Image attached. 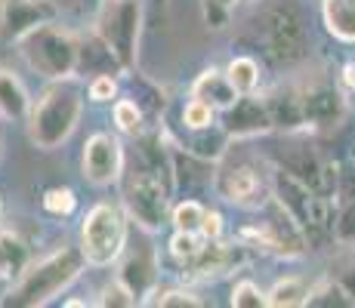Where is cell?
Returning a JSON list of instances; mask_svg holds the SVG:
<instances>
[{
	"instance_id": "6da1fadb",
	"label": "cell",
	"mask_w": 355,
	"mask_h": 308,
	"mask_svg": "<svg viewBox=\"0 0 355 308\" xmlns=\"http://www.w3.org/2000/svg\"><path fill=\"white\" fill-rule=\"evenodd\" d=\"M87 269V259L80 246H62V250L44 256L40 262H31L22 271V278L12 280L10 293H6L3 305L16 308H37L46 305L59 296L62 290L74 284Z\"/></svg>"
},
{
	"instance_id": "7a4b0ae2",
	"label": "cell",
	"mask_w": 355,
	"mask_h": 308,
	"mask_svg": "<svg viewBox=\"0 0 355 308\" xmlns=\"http://www.w3.org/2000/svg\"><path fill=\"white\" fill-rule=\"evenodd\" d=\"M65 80H59V87H50L46 93H40L37 102H31V111L25 123H28V139L40 152H56L59 145H65L71 139V133L78 129L80 114H84V99L74 87H62Z\"/></svg>"
},
{
	"instance_id": "3957f363",
	"label": "cell",
	"mask_w": 355,
	"mask_h": 308,
	"mask_svg": "<svg viewBox=\"0 0 355 308\" xmlns=\"http://www.w3.org/2000/svg\"><path fill=\"white\" fill-rule=\"evenodd\" d=\"M25 65L46 80H71L80 68V44L71 31L46 22L16 40Z\"/></svg>"
},
{
	"instance_id": "277c9868",
	"label": "cell",
	"mask_w": 355,
	"mask_h": 308,
	"mask_svg": "<svg viewBox=\"0 0 355 308\" xmlns=\"http://www.w3.org/2000/svg\"><path fill=\"white\" fill-rule=\"evenodd\" d=\"M127 246V216L118 203L102 201L84 216L80 225V253L87 265L93 269H108L124 256Z\"/></svg>"
},
{
	"instance_id": "5b68a950",
	"label": "cell",
	"mask_w": 355,
	"mask_h": 308,
	"mask_svg": "<svg viewBox=\"0 0 355 308\" xmlns=\"http://www.w3.org/2000/svg\"><path fill=\"white\" fill-rule=\"evenodd\" d=\"M139 22L142 0H102L96 16V37L108 46L118 65L130 71L136 65V46H139Z\"/></svg>"
},
{
	"instance_id": "8992f818",
	"label": "cell",
	"mask_w": 355,
	"mask_h": 308,
	"mask_svg": "<svg viewBox=\"0 0 355 308\" xmlns=\"http://www.w3.org/2000/svg\"><path fill=\"white\" fill-rule=\"evenodd\" d=\"M275 197L282 201V207L303 225V231H331V197L318 194L309 182H303L300 176H293L291 170H275Z\"/></svg>"
},
{
	"instance_id": "52a82bcc",
	"label": "cell",
	"mask_w": 355,
	"mask_h": 308,
	"mask_svg": "<svg viewBox=\"0 0 355 308\" xmlns=\"http://www.w3.org/2000/svg\"><path fill=\"white\" fill-rule=\"evenodd\" d=\"M124 210L142 231H158L167 216V185L148 170L133 173L124 188Z\"/></svg>"
},
{
	"instance_id": "ba28073f",
	"label": "cell",
	"mask_w": 355,
	"mask_h": 308,
	"mask_svg": "<svg viewBox=\"0 0 355 308\" xmlns=\"http://www.w3.org/2000/svg\"><path fill=\"white\" fill-rule=\"evenodd\" d=\"M80 170H84V179L96 185V188L114 185L124 173V148H121V142L108 133H93L84 145Z\"/></svg>"
},
{
	"instance_id": "9c48e42d",
	"label": "cell",
	"mask_w": 355,
	"mask_h": 308,
	"mask_svg": "<svg viewBox=\"0 0 355 308\" xmlns=\"http://www.w3.org/2000/svg\"><path fill=\"white\" fill-rule=\"evenodd\" d=\"M266 34H269V50L282 62H297L306 56V25L293 6H275L266 16Z\"/></svg>"
},
{
	"instance_id": "30bf717a",
	"label": "cell",
	"mask_w": 355,
	"mask_h": 308,
	"mask_svg": "<svg viewBox=\"0 0 355 308\" xmlns=\"http://www.w3.org/2000/svg\"><path fill=\"white\" fill-rule=\"evenodd\" d=\"M59 10L50 0H0V37L16 44L22 34L53 22Z\"/></svg>"
},
{
	"instance_id": "8fae6325",
	"label": "cell",
	"mask_w": 355,
	"mask_h": 308,
	"mask_svg": "<svg viewBox=\"0 0 355 308\" xmlns=\"http://www.w3.org/2000/svg\"><path fill=\"white\" fill-rule=\"evenodd\" d=\"M226 133L235 136V139H254V136H263L269 133L272 127V114H269V105L263 99H257V93L250 96H238L235 105L226 108Z\"/></svg>"
},
{
	"instance_id": "7c38bea8",
	"label": "cell",
	"mask_w": 355,
	"mask_h": 308,
	"mask_svg": "<svg viewBox=\"0 0 355 308\" xmlns=\"http://www.w3.org/2000/svg\"><path fill=\"white\" fill-rule=\"evenodd\" d=\"M263 176L250 163H238L216 176V191L223 201L235 203V207H257L263 201Z\"/></svg>"
},
{
	"instance_id": "4fadbf2b",
	"label": "cell",
	"mask_w": 355,
	"mask_h": 308,
	"mask_svg": "<svg viewBox=\"0 0 355 308\" xmlns=\"http://www.w3.org/2000/svg\"><path fill=\"white\" fill-rule=\"evenodd\" d=\"M118 280L139 299V302H146V296H152L155 284H158V262H155V253H136V256H130L127 262L121 265Z\"/></svg>"
},
{
	"instance_id": "5bb4252c",
	"label": "cell",
	"mask_w": 355,
	"mask_h": 308,
	"mask_svg": "<svg viewBox=\"0 0 355 308\" xmlns=\"http://www.w3.org/2000/svg\"><path fill=\"white\" fill-rule=\"evenodd\" d=\"M300 96H303L306 127H331L343 114V99L331 87H309V90H303Z\"/></svg>"
},
{
	"instance_id": "9a60e30c",
	"label": "cell",
	"mask_w": 355,
	"mask_h": 308,
	"mask_svg": "<svg viewBox=\"0 0 355 308\" xmlns=\"http://www.w3.org/2000/svg\"><path fill=\"white\" fill-rule=\"evenodd\" d=\"M192 96L195 99L210 102L216 111H226V108L235 105V99H238L235 87L229 84L226 71H220V68H207V71L198 74V80L192 84Z\"/></svg>"
},
{
	"instance_id": "2e32d148",
	"label": "cell",
	"mask_w": 355,
	"mask_h": 308,
	"mask_svg": "<svg viewBox=\"0 0 355 308\" xmlns=\"http://www.w3.org/2000/svg\"><path fill=\"white\" fill-rule=\"evenodd\" d=\"M235 253L238 246L232 250L229 244L223 241H204L201 253L192 259V262L186 265L189 271H192V278H210V275H226V271L232 269V262H235Z\"/></svg>"
},
{
	"instance_id": "e0dca14e",
	"label": "cell",
	"mask_w": 355,
	"mask_h": 308,
	"mask_svg": "<svg viewBox=\"0 0 355 308\" xmlns=\"http://www.w3.org/2000/svg\"><path fill=\"white\" fill-rule=\"evenodd\" d=\"M31 111V99L25 84L12 71L0 68V118L3 120H25Z\"/></svg>"
},
{
	"instance_id": "ac0fdd59",
	"label": "cell",
	"mask_w": 355,
	"mask_h": 308,
	"mask_svg": "<svg viewBox=\"0 0 355 308\" xmlns=\"http://www.w3.org/2000/svg\"><path fill=\"white\" fill-rule=\"evenodd\" d=\"M322 19L331 37L355 44V0H322Z\"/></svg>"
},
{
	"instance_id": "d6986e66",
	"label": "cell",
	"mask_w": 355,
	"mask_h": 308,
	"mask_svg": "<svg viewBox=\"0 0 355 308\" xmlns=\"http://www.w3.org/2000/svg\"><path fill=\"white\" fill-rule=\"evenodd\" d=\"M28 265H31L28 244L19 235H12V231H0V275L10 280H19Z\"/></svg>"
},
{
	"instance_id": "ffe728a7",
	"label": "cell",
	"mask_w": 355,
	"mask_h": 308,
	"mask_svg": "<svg viewBox=\"0 0 355 308\" xmlns=\"http://www.w3.org/2000/svg\"><path fill=\"white\" fill-rule=\"evenodd\" d=\"M272 114V127H282V129H300L306 127V114H303V96L297 90L288 93H278L275 99L266 102Z\"/></svg>"
},
{
	"instance_id": "44dd1931",
	"label": "cell",
	"mask_w": 355,
	"mask_h": 308,
	"mask_svg": "<svg viewBox=\"0 0 355 308\" xmlns=\"http://www.w3.org/2000/svg\"><path fill=\"white\" fill-rule=\"evenodd\" d=\"M309 293H312V287L303 278H284L266 293V305H272V308L309 305Z\"/></svg>"
},
{
	"instance_id": "7402d4cb",
	"label": "cell",
	"mask_w": 355,
	"mask_h": 308,
	"mask_svg": "<svg viewBox=\"0 0 355 308\" xmlns=\"http://www.w3.org/2000/svg\"><path fill=\"white\" fill-rule=\"evenodd\" d=\"M226 78H229V84L235 87V93L238 96H250V93H257V87H259V65H257V59H250V56H235L226 65Z\"/></svg>"
},
{
	"instance_id": "603a6c76",
	"label": "cell",
	"mask_w": 355,
	"mask_h": 308,
	"mask_svg": "<svg viewBox=\"0 0 355 308\" xmlns=\"http://www.w3.org/2000/svg\"><path fill=\"white\" fill-rule=\"evenodd\" d=\"M204 216H207V207L198 201H182L176 203L173 210V228L176 231H192V235H201Z\"/></svg>"
},
{
	"instance_id": "cb8c5ba5",
	"label": "cell",
	"mask_w": 355,
	"mask_h": 308,
	"mask_svg": "<svg viewBox=\"0 0 355 308\" xmlns=\"http://www.w3.org/2000/svg\"><path fill=\"white\" fill-rule=\"evenodd\" d=\"M182 123H186V129H207L216 123V108L210 105V102L204 99H189L186 108H182Z\"/></svg>"
},
{
	"instance_id": "d4e9b609",
	"label": "cell",
	"mask_w": 355,
	"mask_h": 308,
	"mask_svg": "<svg viewBox=\"0 0 355 308\" xmlns=\"http://www.w3.org/2000/svg\"><path fill=\"white\" fill-rule=\"evenodd\" d=\"M309 305H355V296L343 290L340 280H324V284L312 287Z\"/></svg>"
},
{
	"instance_id": "484cf974",
	"label": "cell",
	"mask_w": 355,
	"mask_h": 308,
	"mask_svg": "<svg viewBox=\"0 0 355 308\" xmlns=\"http://www.w3.org/2000/svg\"><path fill=\"white\" fill-rule=\"evenodd\" d=\"M112 118H114V123H118L121 133L136 136L142 129V108L136 105L133 99H118V102H114Z\"/></svg>"
},
{
	"instance_id": "4316f807",
	"label": "cell",
	"mask_w": 355,
	"mask_h": 308,
	"mask_svg": "<svg viewBox=\"0 0 355 308\" xmlns=\"http://www.w3.org/2000/svg\"><path fill=\"white\" fill-rule=\"evenodd\" d=\"M148 305H164V308H198L204 305L198 299V293L192 290H182V287H170V290H155Z\"/></svg>"
},
{
	"instance_id": "83f0119b",
	"label": "cell",
	"mask_w": 355,
	"mask_h": 308,
	"mask_svg": "<svg viewBox=\"0 0 355 308\" xmlns=\"http://www.w3.org/2000/svg\"><path fill=\"white\" fill-rule=\"evenodd\" d=\"M201 246H204V237L192 235V231H176V235L170 237V253H173V259L180 265L192 262L198 253H201Z\"/></svg>"
},
{
	"instance_id": "f1b7e54d",
	"label": "cell",
	"mask_w": 355,
	"mask_h": 308,
	"mask_svg": "<svg viewBox=\"0 0 355 308\" xmlns=\"http://www.w3.org/2000/svg\"><path fill=\"white\" fill-rule=\"evenodd\" d=\"M74 207H78V197H74L71 188H46L44 191V210L50 216H71Z\"/></svg>"
},
{
	"instance_id": "f546056e",
	"label": "cell",
	"mask_w": 355,
	"mask_h": 308,
	"mask_svg": "<svg viewBox=\"0 0 355 308\" xmlns=\"http://www.w3.org/2000/svg\"><path fill=\"white\" fill-rule=\"evenodd\" d=\"M235 308H263L266 305V293L259 290L254 280H238L232 287V299H229Z\"/></svg>"
},
{
	"instance_id": "4dcf8cb0",
	"label": "cell",
	"mask_w": 355,
	"mask_h": 308,
	"mask_svg": "<svg viewBox=\"0 0 355 308\" xmlns=\"http://www.w3.org/2000/svg\"><path fill=\"white\" fill-rule=\"evenodd\" d=\"M87 96H90V102H112L114 96H118V80L112 78V74H96V78L90 80V87H87Z\"/></svg>"
},
{
	"instance_id": "1f68e13d",
	"label": "cell",
	"mask_w": 355,
	"mask_h": 308,
	"mask_svg": "<svg viewBox=\"0 0 355 308\" xmlns=\"http://www.w3.org/2000/svg\"><path fill=\"white\" fill-rule=\"evenodd\" d=\"M334 241L340 244H355V201L343 207V213L334 222Z\"/></svg>"
},
{
	"instance_id": "d6a6232c",
	"label": "cell",
	"mask_w": 355,
	"mask_h": 308,
	"mask_svg": "<svg viewBox=\"0 0 355 308\" xmlns=\"http://www.w3.org/2000/svg\"><path fill=\"white\" fill-rule=\"evenodd\" d=\"M139 299L133 296V293L127 290L121 280H114V284H108L105 290H102V296H99V305H121V308H133Z\"/></svg>"
},
{
	"instance_id": "836d02e7",
	"label": "cell",
	"mask_w": 355,
	"mask_h": 308,
	"mask_svg": "<svg viewBox=\"0 0 355 308\" xmlns=\"http://www.w3.org/2000/svg\"><path fill=\"white\" fill-rule=\"evenodd\" d=\"M201 12H204V22H207L210 28H226V25H229V16H232L226 6L216 3V0H204V3H201Z\"/></svg>"
},
{
	"instance_id": "e575fe53",
	"label": "cell",
	"mask_w": 355,
	"mask_h": 308,
	"mask_svg": "<svg viewBox=\"0 0 355 308\" xmlns=\"http://www.w3.org/2000/svg\"><path fill=\"white\" fill-rule=\"evenodd\" d=\"M337 197L343 203L355 201V167L352 170H343L340 167V179H337Z\"/></svg>"
},
{
	"instance_id": "d590c367",
	"label": "cell",
	"mask_w": 355,
	"mask_h": 308,
	"mask_svg": "<svg viewBox=\"0 0 355 308\" xmlns=\"http://www.w3.org/2000/svg\"><path fill=\"white\" fill-rule=\"evenodd\" d=\"M201 237H204V241H220V237H223V216L216 213V210H207V216H204Z\"/></svg>"
},
{
	"instance_id": "8d00e7d4",
	"label": "cell",
	"mask_w": 355,
	"mask_h": 308,
	"mask_svg": "<svg viewBox=\"0 0 355 308\" xmlns=\"http://www.w3.org/2000/svg\"><path fill=\"white\" fill-rule=\"evenodd\" d=\"M337 280L343 284V290L349 293V296H355V265H352V269H346V271H340Z\"/></svg>"
},
{
	"instance_id": "74e56055",
	"label": "cell",
	"mask_w": 355,
	"mask_h": 308,
	"mask_svg": "<svg viewBox=\"0 0 355 308\" xmlns=\"http://www.w3.org/2000/svg\"><path fill=\"white\" fill-rule=\"evenodd\" d=\"M343 84H346V87H355V62L343 68Z\"/></svg>"
},
{
	"instance_id": "f35d334b",
	"label": "cell",
	"mask_w": 355,
	"mask_h": 308,
	"mask_svg": "<svg viewBox=\"0 0 355 308\" xmlns=\"http://www.w3.org/2000/svg\"><path fill=\"white\" fill-rule=\"evenodd\" d=\"M10 287H12V280L0 275V305H3V299H6V293H10Z\"/></svg>"
},
{
	"instance_id": "ab89813d",
	"label": "cell",
	"mask_w": 355,
	"mask_h": 308,
	"mask_svg": "<svg viewBox=\"0 0 355 308\" xmlns=\"http://www.w3.org/2000/svg\"><path fill=\"white\" fill-rule=\"evenodd\" d=\"M216 3H223V6H226V10H229V12H235V6L241 3V0H216Z\"/></svg>"
}]
</instances>
